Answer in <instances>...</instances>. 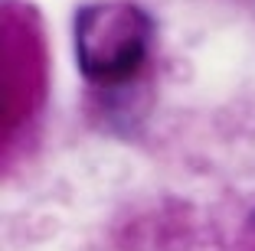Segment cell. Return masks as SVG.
Masks as SVG:
<instances>
[{
    "instance_id": "obj_1",
    "label": "cell",
    "mask_w": 255,
    "mask_h": 251,
    "mask_svg": "<svg viewBox=\"0 0 255 251\" xmlns=\"http://www.w3.org/2000/svg\"><path fill=\"white\" fill-rule=\"evenodd\" d=\"M154 16L131 0L82 3L72 16L75 66L95 88H121L137 79L150 56Z\"/></svg>"
}]
</instances>
